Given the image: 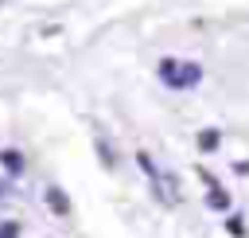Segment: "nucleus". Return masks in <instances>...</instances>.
<instances>
[{
    "label": "nucleus",
    "instance_id": "nucleus-1",
    "mask_svg": "<svg viewBox=\"0 0 249 238\" xmlns=\"http://www.w3.org/2000/svg\"><path fill=\"white\" fill-rule=\"evenodd\" d=\"M160 82L171 90H195L202 82V66L191 59H160Z\"/></svg>",
    "mask_w": 249,
    "mask_h": 238
},
{
    "label": "nucleus",
    "instance_id": "nucleus-2",
    "mask_svg": "<svg viewBox=\"0 0 249 238\" xmlns=\"http://www.w3.org/2000/svg\"><path fill=\"white\" fill-rule=\"evenodd\" d=\"M43 199L51 203V211H54L58 218H66V215H70V199H66V191H62V187H47V191H43Z\"/></svg>",
    "mask_w": 249,
    "mask_h": 238
},
{
    "label": "nucleus",
    "instance_id": "nucleus-3",
    "mask_svg": "<svg viewBox=\"0 0 249 238\" xmlns=\"http://www.w3.org/2000/svg\"><path fill=\"white\" fill-rule=\"evenodd\" d=\"M0 168H4L8 176H23V152H19V148H4V152H0Z\"/></svg>",
    "mask_w": 249,
    "mask_h": 238
},
{
    "label": "nucleus",
    "instance_id": "nucleus-4",
    "mask_svg": "<svg viewBox=\"0 0 249 238\" xmlns=\"http://www.w3.org/2000/svg\"><path fill=\"white\" fill-rule=\"evenodd\" d=\"M202 179L210 183V195H206V203H210L214 211H230V195H226V191L214 183V176H206V172H202Z\"/></svg>",
    "mask_w": 249,
    "mask_h": 238
},
{
    "label": "nucleus",
    "instance_id": "nucleus-5",
    "mask_svg": "<svg viewBox=\"0 0 249 238\" xmlns=\"http://www.w3.org/2000/svg\"><path fill=\"white\" fill-rule=\"evenodd\" d=\"M198 148H202V152H214V148H218V129L198 133Z\"/></svg>",
    "mask_w": 249,
    "mask_h": 238
},
{
    "label": "nucleus",
    "instance_id": "nucleus-6",
    "mask_svg": "<svg viewBox=\"0 0 249 238\" xmlns=\"http://www.w3.org/2000/svg\"><path fill=\"white\" fill-rule=\"evenodd\" d=\"M0 238H19V222L16 218H0Z\"/></svg>",
    "mask_w": 249,
    "mask_h": 238
},
{
    "label": "nucleus",
    "instance_id": "nucleus-7",
    "mask_svg": "<svg viewBox=\"0 0 249 238\" xmlns=\"http://www.w3.org/2000/svg\"><path fill=\"white\" fill-rule=\"evenodd\" d=\"M226 230H230V234H245V226H241V218H226Z\"/></svg>",
    "mask_w": 249,
    "mask_h": 238
},
{
    "label": "nucleus",
    "instance_id": "nucleus-8",
    "mask_svg": "<svg viewBox=\"0 0 249 238\" xmlns=\"http://www.w3.org/2000/svg\"><path fill=\"white\" fill-rule=\"evenodd\" d=\"M0 199H4V187H0Z\"/></svg>",
    "mask_w": 249,
    "mask_h": 238
}]
</instances>
